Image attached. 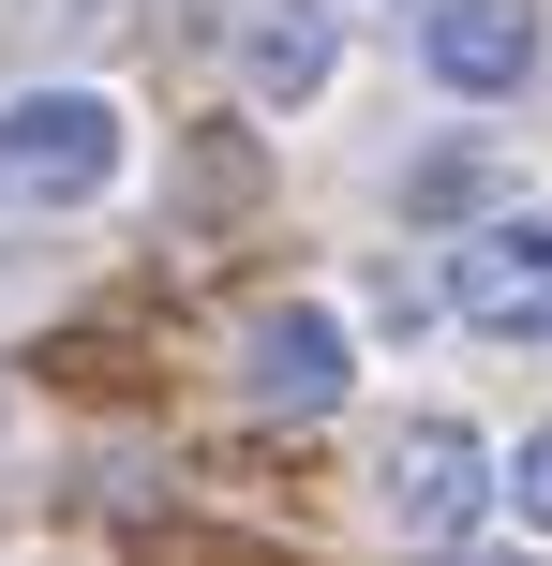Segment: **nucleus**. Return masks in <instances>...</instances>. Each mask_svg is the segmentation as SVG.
Wrapping results in <instances>:
<instances>
[{
	"instance_id": "nucleus-3",
	"label": "nucleus",
	"mask_w": 552,
	"mask_h": 566,
	"mask_svg": "<svg viewBox=\"0 0 552 566\" xmlns=\"http://www.w3.org/2000/svg\"><path fill=\"white\" fill-rule=\"evenodd\" d=\"M448 313L493 343H552V209H478L448 239Z\"/></svg>"
},
{
	"instance_id": "nucleus-1",
	"label": "nucleus",
	"mask_w": 552,
	"mask_h": 566,
	"mask_svg": "<svg viewBox=\"0 0 552 566\" xmlns=\"http://www.w3.org/2000/svg\"><path fill=\"white\" fill-rule=\"evenodd\" d=\"M493 507H508V462L478 448L464 418H404V432L374 448V522H388L404 552H448V537H478Z\"/></svg>"
},
{
	"instance_id": "nucleus-8",
	"label": "nucleus",
	"mask_w": 552,
	"mask_h": 566,
	"mask_svg": "<svg viewBox=\"0 0 552 566\" xmlns=\"http://www.w3.org/2000/svg\"><path fill=\"white\" fill-rule=\"evenodd\" d=\"M404 209L418 224H478V209H493V165H478V149H434V165H404Z\"/></svg>"
},
{
	"instance_id": "nucleus-4",
	"label": "nucleus",
	"mask_w": 552,
	"mask_h": 566,
	"mask_svg": "<svg viewBox=\"0 0 552 566\" xmlns=\"http://www.w3.org/2000/svg\"><path fill=\"white\" fill-rule=\"evenodd\" d=\"M239 388L269 402V418H329V402L358 388V343L329 298H269L254 328H239Z\"/></svg>"
},
{
	"instance_id": "nucleus-5",
	"label": "nucleus",
	"mask_w": 552,
	"mask_h": 566,
	"mask_svg": "<svg viewBox=\"0 0 552 566\" xmlns=\"http://www.w3.org/2000/svg\"><path fill=\"white\" fill-rule=\"evenodd\" d=\"M538 0H418V60H434V90H464V105H493V90L538 75Z\"/></svg>"
},
{
	"instance_id": "nucleus-10",
	"label": "nucleus",
	"mask_w": 552,
	"mask_h": 566,
	"mask_svg": "<svg viewBox=\"0 0 552 566\" xmlns=\"http://www.w3.org/2000/svg\"><path fill=\"white\" fill-rule=\"evenodd\" d=\"M508 507L552 537V432H523V448H508Z\"/></svg>"
},
{
	"instance_id": "nucleus-2",
	"label": "nucleus",
	"mask_w": 552,
	"mask_h": 566,
	"mask_svg": "<svg viewBox=\"0 0 552 566\" xmlns=\"http://www.w3.org/2000/svg\"><path fill=\"white\" fill-rule=\"evenodd\" d=\"M119 149H135V119H119L105 90L45 75V90H15V105H0V195L75 209V195H105V179H119Z\"/></svg>"
},
{
	"instance_id": "nucleus-12",
	"label": "nucleus",
	"mask_w": 552,
	"mask_h": 566,
	"mask_svg": "<svg viewBox=\"0 0 552 566\" xmlns=\"http://www.w3.org/2000/svg\"><path fill=\"white\" fill-rule=\"evenodd\" d=\"M179 15H239V0H179Z\"/></svg>"
},
{
	"instance_id": "nucleus-14",
	"label": "nucleus",
	"mask_w": 552,
	"mask_h": 566,
	"mask_svg": "<svg viewBox=\"0 0 552 566\" xmlns=\"http://www.w3.org/2000/svg\"><path fill=\"white\" fill-rule=\"evenodd\" d=\"M388 15H404V0H388Z\"/></svg>"
},
{
	"instance_id": "nucleus-6",
	"label": "nucleus",
	"mask_w": 552,
	"mask_h": 566,
	"mask_svg": "<svg viewBox=\"0 0 552 566\" xmlns=\"http://www.w3.org/2000/svg\"><path fill=\"white\" fill-rule=\"evenodd\" d=\"M344 60V0H239V90L254 105H314Z\"/></svg>"
},
{
	"instance_id": "nucleus-7",
	"label": "nucleus",
	"mask_w": 552,
	"mask_h": 566,
	"mask_svg": "<svg viewBox=\"0 0 552 566\" xmlns=\"http://www.w3.org/2000/svg\"><path fill=\"white\" fill-rule=\"evenodd\" d=\"M254 195H269V149L239 135V119H209V135L179 149V209H195V224H239Z\"/></svg>"
},
{
	"instance_id": "nucleus-13",
	"label": "nucleus",
	"mask_w": 552,
	"mask_h": 566,
	"mask_svg": "<svg viewBox=\"0 0 552 566\" xmlns=\"http://www.w3.org/2000/svg\"><path fill=\"white\" fill-rule=\"evenodd\" d=\"M0 418H15V388H0Z\"/></svg>"
},
{
	"instance_id": "nucleus-9",
	"label": "nucleus",
	"mask_w": 552,
	"mask_h": 566,
	"mask_svg": "<svg viewBox=\"0 0 552 566\" xmlns=\"http://www.w3.org/2000/svg\"><path fill=\"white\" fill-rule=\"evenodd\" d=\"M105 30H119V0H15V45H60V60H75V45H105Z\"/></svg>"
},
{
	"instance_id": "nucleus-11",
	"label": "nucleus",
	"mask_w": 552,
	"mask_h": 566,
	"mask_svg": "<svg viewBox=\"0 0 552 566\" xmlns=\"http://www.w3.org/2000/svg\"><path fill=\"white\" fill-rule=\"evenodd\" d=\"M149 566H284V552H254V537H165Z\"/></svg>"
}]
</instances>
